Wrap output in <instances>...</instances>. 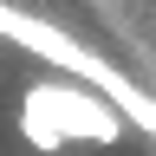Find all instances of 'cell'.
<instances>
[{"instance_id": "obj_1", "label": "cell", "mask_w": 156, "mask_h": 156, "mask_svg": "<svg viewBox=\"0 0 156 156\" xmlns=\"http://www.w3.org/2000/svg\"><path fill=\"white\" fill-rule=\"evenodd\" d=\"M124 130L130 124L98 91L65 85V78H33L26 98H20V136H26L33 150H58V143H72V136H85V143H117Z\"/></svg>"}]
</instances>
